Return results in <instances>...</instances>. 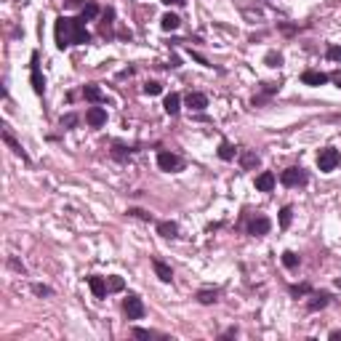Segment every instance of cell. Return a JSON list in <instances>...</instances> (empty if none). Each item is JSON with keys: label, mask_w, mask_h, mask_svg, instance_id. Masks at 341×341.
I'll use <instances>...</instances> for the list:
<instances>
[{"label": "cell", "mask_w": 341, "mask_h": 341, "mask_svg": "<svg viewBox=\"0 0 341 341\" xmlns=\"http://www.w3.org/2000/svg\"><path fill=\"white\" fill-rule=\"evenodd\" d=\"M163 91V85L160 83H155V80H149V83H144V94H149V96H157Z\"/></svg>", "instance_id": "obj_28"}, {"label": "cell", "mask_w": 341, "mask_h": 341, "mask_svg": "<svg viewBox=\"0 0 341 341\" xmlns=\"http://www.w3.org/2000/svg\"><path fill=\"white\" fill-rule=\"evenodd\" d=\"M11 267H14V270H16V272H24V267H22V264H19V261H14V259H11Z\"/></svg>", "instance_id": "obj_36"}, {"label": "cell", "mask_w": 341, "mask_h": 341, "mask_svg": "<svg viewBox=\"0 0 341 341\" xmlns=\"http://www.w3.org/2000/svg\"><path fill=\"white\" fill-rule=\"evenodd\" d=\"M274 173L272 170H264V173H259L256 176V189H259V192H272L274 189Z\"/></svg>", "instance_id": "obj_10"}, {"label": "cell", "mask_w": 341, "mask_h": 341, "mask_svg": "<svg viewBox=\"0 0 341 341\" xmlns=\"http://www.w3.org/2000/svg\"><path fill=\"white\" fill-rule=\"evenodd\" d=\"M291 293H293V296H307V293H312V288L309 285H291Z\"/></svg>", "instance_id": "obj_29"}, {"label": "cell", "mask_w": 341, "mask_h": 341, "mask_svg": "<svg viewBox=\"0 0 341 341\" xmlns=\"http://www.w3.org/2000/svg\"><path fill=\"white\" fill-rule=\"evenodd\" d=\"M157 166H160L163 170H168V173H173V170H179L181 166H184V160H181L179 155H173V152H157Z\"/></svg>", "instance_id": "obj_5"}, {"label": "cell", "mask_w": 341, "mask_h": 341, "mask_svg": "<svg viewBox=\"0 0 341 341\" xmlns=\"http://www.w3.org/2000/svg\"><path fill=\"white\" fill-rule=\"evenodd\" d=\"M166 112L168 115H179V109H181V96L179 94H170V96H166Z\"/></svg>", "instance_id": "obj_16"}, {"label": "cell", "mask_w": 341, "mask_h": 341, "mask_svg": "<svg viewBox=\"0 0 341 341\" xmlns=\"http://www.w3.org/2000/svg\"><path fill=\"white\" fill-rule=\"evenodd\" d=\"M328 301H331V293H314V296L307 301V309L309 312H317V309H325Z\"/></svg>", "instance_id": "obj_11"}, {"label": "cell", "mask_w": 341, "mask_h": 341, "mask_svg": "<svg viewBox=\"0 0 341 341\" xmlns=\"http://www.w3.org/2000/svg\"><path fill=\"white\" fill-rule=\"evenodd\" d=\"M331 80V75H325V72H317V69H307L304 75H301V83L304 85H323Z\"/></svg>", "instance_id": "obj_9"}, {"label": "cell", "mask_w": 341, "mask_h": 341, "mask_svg": "<svg viewBox=\"0 0 341 341\" xmlns=\"http://www.w3.org/2000/svg\"><path fill=\"white\" fill-rule=\"evenodd\" d=\"M85 123H88L91 128H102L104 123H107V109L104 107H91L88 112H85Z\"/></svg>", "instance_id": "obj_7"}, {"label": "cell", "mask_w": 341, "mask_h": 341, "mask_svg": "<svg viewBox=\"0 0 341 341\" xmlns=\"http://www.w3.org/2000/svg\"><path fill=\"white\" fill-rule=\"evenodd\" d=\"M75 123H77V117H75V115H67V117H62V128H64V126H67V128H72V126H75Z\"/></svg>", "instance_id": "obj_33"}, {"label": "cell", "mask_w": 341, "mask_h": 341, "mask_svg": "<svg viewBox=\"0 0 341 341\" xmlns=\"http://www.w3.org/2000/svg\"><path fill=\"white\" fill-rule=\"evenodd\" d=\"M134 336H136V339H152V333L144 331V328H134Z\"/></svg>", "instance_id": "obj_32"}, {"label": "cell", "mask_w": 341, "mask_h": 341, "mask_svg": "<svg viewBox=\"0 0 341 341\" xmlns=\"http://www.w3.org/2000/svg\"><path fill=\"white\" fill-rule=\"evenodd\" d=\"M83 96H85V102H91V104L104 102V94H102L99 85H85V88H83Z\"/></svg>", "instance_id": "obj_15"}, {"label": "cell", "mask_w": 341, "mask_h": 341, "mask_svg": "<svg viewBox=\"0 0 341 341\" xmlns=\"http://www.w3.org/2000/svg\"><path fill=\"white\" fill-rule=\"evenodd\" d=\"M157 235H163V238H176V235H179V227H176L173 221H160V224H157Z\"/></svg>", "instance_id": "obj_17"}, {"label": "cell", "mask_w": 341, "mask_h": 341, "mask_svg": "<svg viewBox=\"0 0 341 341\" xmlns=\"http://www.w3.org/2000/svg\"><path fill=\"white\" fill-rule=\"evenodd\" d=\"M328 59H333V62H341V45H331V48H328Z\"/></svg>", "instance_id": "obj_30"}, {"label": "cell", "mask_w": 341, "mask_h": 341, "mask_svg": "<svg viewBox=\"0 0 341 341\" xmlns=\"http://www.w3.org/2000/svg\"><path fill=\"white\" fill-rule=\"evenodd\" d=\"M331 80H333V83H336L339 88H341V69H336V72H333V75H331Z\"/></svg>", "instance_id": "obj_35"}, {"label": "cell", "mask_w": 341, "mask_h": 341, "mask_svg": "<svg viewBox=\"0 0 341 341\" xmlns=\"http://www.w3.org/2000/svg\"><path fill=\"white\" fill-rule=\"evenodd\" d=\"M283 264L288 267V270H296V267H299V256L293 251H285L283 253Z\"/></svg>", "instance_id": "obj_26"}, {"label": "cell", "mask_w": 341, "mask_h": 341, "mask_svg": "<svg viewBox=\"0 0 341 341\" xmlns=\"http://www.w3.org/2000/svg\"><path fill=\"white\" fill-rule=\"evenodd\" d=\"M91 40L88 30H85L83 19L72 16H59L56 19V45L59 48H69V45H85Z\"/></svg>", "instance_id": "obj_1"}, {"label": "cell", "mask_w": 341, "mask_h": 341, "mask_svg": "<svg viewBox=\"0 0 341 341\" xmlns=\"http://www.w3.org/2000/svg\"><path fill=\"white\" fill-rule=\"evenodd\" d=\"M331 339L333 341H341V331H331Z\"/></svg>", "instance_id": "obj_37"}, {"label": "cell", "mask_w": 341, "mask_h": 341, "mask_svg": "<svg viewBox=\"0 0 341 341\" xmlns=\"http://www.w3.org/2000/svg\"><path fill=\"white\" fill-rule=\"evenodd\" d=\"M240 166H242V170H253L256 166H259V155L256 152H242L240 155Z\"/></svg>", "instance_id": "obj_18"}, {"label": "cell", "mask_w": 341, "mask_h": 341, "mask_svg": "<svg viewBox=\"0 0 341 341\" xmlns=\"http://www.w3.org/2000/svg\"><path fill=\"white\" fill-rule=\"evenodd\" d=\"M32 291H35L37 296H51V288H45V285H35Z\"/></svg>", "instance_id": "obj_34"}, {"label": "cell", "mask_w": 341, "mask_h": 341, "mask_svg": "<svg viewBox=\"0 0 341 341\" xmlns=\"http://www.w3.org/2000/svg\"><path fill=\"white\" fill-rule=\"evenodd\" d=\"M3 141L8 144L11 149H14V155H19V157H22V160H30V157H27V152H24V149H22V144H19V141L14 139V136H11V131H8V128H3Z\"/></svg>", "instance_id": "obj_12"}, {"label": "cell", "mask_w": 341, "mask_h": 341, "mask_svg": "<svg viewBox=\"0 0 341 341\" xmlns=\"http://www.w3.org/2000/svg\"><path fill=\"white\" fill-rule=\"evenodd\" d=\"M280 181H283L285 187H304L307 181H309V176H307L304 168H285L283 173H280Z\"/></svg>", "instance_id": "obj_3"}, {"label": "cell", "mask_w": 341, "mask_h": 341, "mask_svg": "<svg viewBox=\"0 0 341 341\" xmlns=\"http://www.w3.org/2000/svg\"><path fill=\"white\" fill-rule=\"evenodd\" d=\"M88 288H91V293H94L96 299H104L109 293L107 291V280L99 277V274H91V277H88Z\"/></svg>", "instance_id": "obj_8"}, {"label": "cell", "mask_w": 341, "mask_h": 341, "mask_svg": "<svg viewBox=\"0 0 341 341\" xmlns=\"http://www.w3.org/2000/svg\"><path fill=\"white\" fill-rule=\"evenodd\" d=\"M123 309H126L128 320H141L144 317V304H141V299L136 296V293H128V299L123 301Z\"/></svg>", "instance_id": "obj_4"}, {"label": "cell", "mask_w": 341, "mask_h": 341, "mask_svg": "<svg viewBox=\"0 0 341 341\" xmlns=\"http://www.w3.org/2000/svg\"><path fill=\"white\" fill-rule=\"evenodd\" d=\"M32 88H35V94H37V96H43V91H45V80H43L40 69H32Z\"/></svg>", "instance_id": "obj_22"}, {"label": "cell", "mask_w": 341, "mask_h": 341, "mask_svg": "<svg viewBox=\"0 0 341 341\" xmlns=\"http://www.w3.org/2000/svg\"><path fill=\"white\" fill-rule=\"evenodd\" d=\"M187 104H189L192 109H205V107H208V96L200 94V91H192V94L187 96Z\"/></svg>", "instance_id": "obj_13"}, {"label": "cell", "mask_w": 341, "mask_h": 341, "mask_svg": "<svg viewBox=\"0 0 341 341\" xmlns=\"http://www.w3.org/2000/svg\"><path fill=\"white\" fill-rule=\"evenodd\" d=\"M272 229V221L267 219V216H256V219L248 221V232L256 235V238H264V235H270Z\"/></svg>", "instance_id": "obj_6"}, {"label": "cell", "mask_w": 341, "mask_h": 341, "mask_svg": "<svg viewBox=\"0 0 341 341\" xmlns=\"http://www.w3.org/2000/svg\"><path fill=\"white\" fill-rule=\"evenodd\" d=\"M152 270H155V274L163 280V283H170V280H173V272H170V267L163 264V261L155 259V261H152Z\"/></svg>", "instance_id": "obj_14"}, {"label": "cell", "mask_w": 341, "mask_h": 341, "mask_svg": "<svg viewBox=\"0 0 341 341\" xmlns=\"http://www.w3.org/2000/svg\"><path fill=\"white\" fill-rule=\"evenodd\" d=\"M96 16H99V5H96V3H85L83 11H80V19H83V22H91V19H96Z\"/></svg>", "instance_id": "obj_20"}, {"label": "cell", "mask_w": 341, "mask_h": 341, "mask_svg": "<svg viewBox=\"0 0 341 341\" xmlns=\"http://www.w3.org/2000/svg\"><path fill=\"white\" fill-rule=\"evenodd\" d=\"M123 288H126V283H123L120 274H109L107 277V291L109 293H117V291H123Z\"/></svg>", "instance_id": "obj_21"}, {"label": "cell", "mask_w": 341, "mask_h": 341, "mask_svg": "<svg viewBox=\"0 0 341 341\" xmlns=\"http://www.w3.org/2000/svg\"><path fill=\"white\" fill-rule=\"evenodd\" d=\"M128 213H134V216H139V219H144V221H149L152 219V213H147V211H141V208H131Z\"/></svg>", "instance_id": "obj_31"}, {"label": "cell", "mask_w": 341, "mask_h": 341, "mask_svg": "<svg viewBox=\"0 0 341 341\" xmlns=\"http://www.w3.org/2000/svg\"><path fill=\"white\" fill-rule=\"evenodd\" d=\"M219 157H221V160H232V157H235V147L229 141H221L219 144Z\"/></svg>", "instance_id": "obj_23"}, {"label": "cell", "mask_w": 341, "mask_h": 341, "mask_svg": "<svg viewBox=\"0 0 341 341\" xmlns=\"http://www.w3.org/2000/svg\"><path fill=\"white\" fill-rule=\"evenodd\" d=\"M163 3H166V5H170V3H179V0H163Z\"/></svg>", "instance_id": "obj_38"}, {"label": "cell", "mask_w": 341, "mask_h": 341, "mask_svg": "<svg viewBox=\"0 0 341 341\" xmlns=\"http://www.w3.org/2000/svg\"><path fill=\"white\" fill-rule=\"evenodd\" d=\"M179 24H181V19L176 16V14H166L160 19V27L166 30V32H170V30H179Z\"/></svg>", "instance_id": "obj_19"}, {"label": "cell", "mask_w": 341, "mask_h": 341, "mask_svg": "<svg viewBox=\"0 0 341 341\" xmlns=\"http://www.w3.org/2000/svg\"><path fill=\"white\" fill-rule=\"evenodd\" d=\"M216 299H219V291H200V293H198V301H200V304H213Z\"/></svg>", "instance_id": "obj_25"}, {"label": "cell", "mask_w": 341, "mask_h": 341, "mask_svg": "<svg viewBox=\"0 0 341 341\" xmlns=\"http://www.w3.org/2000/svg\"><path fill=\"white\" fill-rule=\"evenodd\" d=\"M339 163H341L339 149H333V147L320 149V155H317V168H320V170H325V173H328V170H336Z\"/></svg>", "instance_id": "obj_2"}, {"label": "cell", "mask_w": 341, "mask_h": 341, "mask_svg": "<svg viewBox=\"0 0 341 341\" xmlns=\"http://www.w3.org/2000/svg\"><path fill=\"white\" fill-rule=\"evenodd\" d=\"M291 219H293V208H291V205H285L283 211H280V227L288 229V227H291Z\"/></svg>", "instance_id": "obj_24"}, {"label": "cell", "mask_w": 341, "mask_h": 341, "mask_svg": "<svg viewBox=\"0 0 341 341\" xmlns=\"http://www.w3.org/2000/svg\"><path fill=\"white\" fill-rule=\"evenodd\" d=\"M264 62H267V67H280V64H283V56H280L277 51H270V54L264 56Z\"/></svg>", "instance_id": "obj_27"}]
</instances>
